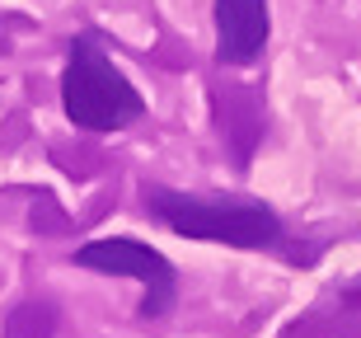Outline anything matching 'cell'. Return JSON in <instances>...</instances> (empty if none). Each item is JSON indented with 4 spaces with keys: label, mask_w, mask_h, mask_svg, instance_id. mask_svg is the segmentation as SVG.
Segmentation results:
<instances>
[{
    "label": "cell",
    "mask_w": 361,
    "mask_h": 338,
    "mask_svg": "<svg viewBox=\"0 0 361 338\" xmlns=\"http://www.w3.org/2000/svg\"><path fill=\"white\" fill-rule=\"evenodd\" d=\"M141 198H146V212H155L183 240L230 244V249H277L281 244L277 212L258 198H197V193H174L160 183H146Z\"/></svg>",
    "instance_id": "1"
},
{
    "label": "cell",
    "mask_w": 361,
    "mask_h": 338,
    "mask_svg": "<svg viewBox=\"0 0 361 338\" xmlns=\"http://www.w3.org/2000/svg\"><path fill=\"white\" fill-rule=\"evenodd\" d=\"M272 33L268 0H216V61L254 66Z\"/></svg>",
    "instance_id": "4"
},
{
    "label": "cell",
    "mask_w": 361,
    "mask_h": 338,
    "mask_svg": "<svg viewBox=\"0 0 361 338\" xmlns=\"http://www.w3.org/2000/svg\"><path fill=\"white\" fill-rule=\"evenodd\" d=\"M56 320H52V306H19V310L5 320V338H52Z\"/></svg>",
    "instance_id": "5"
},
{
    "label": "cell",
    "mask_w": 361,
    "mask_h": 338,
    "mask_svg": "<svg viewBox=\"0 0 361 338\" xmlns=\"http://www.w3.org/2000/svg\"><path fill=\"white\" fill-rule=\"evenodd\" d=\"M352 301H361V286H357V291H352Z\"/></svg>",
    "instance_id": "6"
},
{
    "label": "cell",
    "mask_w": 361,
    "mask_h": 338,
    "mask_svg": "<svg viewBox=\"0 0 361 338\" xmlns=\"http://www.w3.org/2000/svg\"><path fill=\"white\" fill-rule=\"evenodd\" d=\"M75 263L94 268V272H108V277H132V282L146 286L141 320H160L174 306V263L160 249L132 240V235H104V240L80 244L75 249Z\"/></svg>",
    "instance_id": "3"
},
{
    "label": "cell",
    "mask_w": 361,
    "mask_h": 338,
    "mask_svg": "<svg viewBox=\"0 0 361 338\" xmlns=\"http://www.w3.org/2000/svg\"><path fill=\"white\" fill-rule=\"evenodd\" d=\"M61 109L85 132H118L146 113V99L113 66V56L90 33H80L71 42L66 71H61Z\"/></svg>",
    "instance_id": "2"
}]
</instances>
